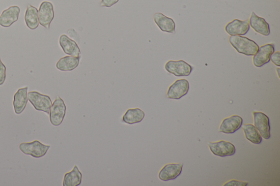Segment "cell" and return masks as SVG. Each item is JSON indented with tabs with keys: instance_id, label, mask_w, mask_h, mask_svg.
Returning <instances> with one entry per match:
<instances>
[{
	"instance_id": "24",
	"label": "cell",
	"mask_w": 280,
	"mask_h": 186,
	"mask_svg": "<svg viewBox=\"0 0 280 186\" xmlns=\"http://www.w3.org/2000/svg\"><path fill=\"white\" fill-rule=\"evenodd\" d=\"M6 68L2 61L0 57V86L3 85L6 81Z\"/></svg>"
},
{
	"instance_id": "22",
	"label": "cell",
	"mask_w": 280,
	"mask_h": 186,
	"mask_svg": "<svg viewBox=\"0 0 280 186\" xmlns=\"http://www.w3.org/2000/svg\"><path fill=\"white\" fill-rule=\"evenodd\" d=\"M25 24L29 28L36 29L39 25L38 10L36 7L29 5L25 14Z\"/></svg>"
},
{
	"instance_id": "1",
	"label": "cell",
	"mask_w": 280,
	"mask_h": 186,
	"mask_svg": "<svg viewBox=\"0 0 280 186\" xmlns=\"http://www.w3.org/2000/svg\"><path fill=\"white\" fill-rule=\"evenodd\" d=\"M229 40L239 53L246 56H254L260 48L254 41L244 36H231Z\"/></svg>"
},
{
	"instance_id": "28",
	"label": "cell",
	"mask_w": 280,
	"mask_h": 186,
	"mask_svg": "<svg viewBox=\"0 0 280 186\" xmlns=\"http://www.w3.org/2000/svg\"><path fill=\"white\" fill-rule=\"evenodd\" d=\"M279 69H277V73H278V77L279 78Z\"/></svg>"
},
{
	"instance_id": "6",
	"label": "cell",
	"mask_w": 280,
	"mask_h": 186,
	"mask_svg": "<svg viewBox=\"0 0 280 186\" xmlns=\"http://www.w3.org/2000/svg\"><path fill=\"white\" fill-rule=\"evenodd\" d=\"M210 151L213 154L220 158L233 156L236 152L235 146L229 141L220 140L217 142L208 143Z\"/></svg>"
},
{
	"instance_id": "23",
	"label": "cell",
	"mask_w": 280,
	"mask_h": 186,
	"mask_svg": "<svg viewBox=\"0 0 280 186\" xmlns=\"http://www.w3.org/2000/svg\"><path fill=\"white\" fill-rule=\"evenodd\" d=\"M246 138L254 144H260L262 141V137L259 131L252 124H246L242 126Z\"/></svg>"
},
{
	"instance_id": "5",
	"label": "cell",
	"mask_w": 280,
	"mask_h": 186,
	"mask_svg": "<svg viewBox=\"0 0 280 186\" xmlns=\"http://www.w3.org/2000/svg\"><path fill=\"white\" fill-rule=\"evenodd\" d=\"M165 69L176 77H188L193 70L192 67L183 60L169 61L165 65Z\"/></svg>"
},
{
	"instance_id": "12",
	"label": "cell",
	"mask_w": 280,
	"mask_h": 186,
	"mask_svg": "<svg viewBox=\"0 0 280 186\" xmlns=\"http://www.w3.org/2000/svg\"><path fill=\"white\" fill-rule=\"evenodd\" d=\"M248 20L234 19L228 23L225 27V30L231 36H244L249 30Z\"/></svg>"
},
{
	"instance_id": "26",
	"label": "cell",
	"mask_w": 280,
	"mask_h": 186,
	"mask_svg": "<svg viewBox=\"0 0 280 186\" xmlns=\"http://www.w3.org/2000/svg\"><path fill=\"white\" fill-rule=\"evenodd\" d=\"M119 2V0H101L100 5L102 7L109 8V7H112Z\"/></svg>"
},
{
	"instance_id": "20",
	"label": "cell",
	"mask_w": 280,
	"mask_h": 186,
	"mask_svg": "<svg viewBox=\"0 0 280 186\" xmlns=\"http://www.w3.org/2000/svg\"><path fill=\"white\" fill-rule=\"evenodd\" d=\"M145 114L139 108H132L127 110L122 117V121L128 125H133L143 121Z\"/></svg>"
},
{
	"instance_id": "7",
	"label": "cell",
	"mask_w": 280,
	"mask_h": 186,
	"mask_svg": "<svg viewBox=\"0 0 280 186\" xmlns=\"http://www.w3.org/2000/svg\"><path fill=\"white\" fill-rule=\"evenodd\" d=\"M189 90V83L187 80H176L168 89L167 98L172 100H180L188 94Z\"/></svg>"
},
{
	"instance_id": "17",
	"label": "cell",
	"mask_w": 280,
	"mask_h": 186,
	"mask_svg": "<svg viewBox=\"0 0 280 186\" xmlns=\"http://www.w3.org/2000/svg\"><path fill=\"white\" fill-rule=\"evenodd\" d=\"M153 19L156 25L163 32L175 34L176 24L172 18H169L161 13L154 14Z\"/></svg>"
},
{
	"instance_id": "2",
	"label": "cell",
	"mask_w": 280,
	"mask_h": 186,
	"mask_svg": "<svg viewBox=\"0 0 280 186\" xmlns=\"http://www.w3.org/2000/svg\"><path fill=\"white\" fill-rule=\"evenodd\" d=\"M50 148V145L43 144L38 140L30 143H22L19 145V149L22 153L35 159L44 157Z\"/></svg>"
},
{
	"instance_id": "8",
	"label": "cell",
	"mask_w": 280,
	"mask_h": 186,
	"mask_svg": "<svg viewBox=\"0 0 280 186\" xmlns=\"http://www.w3.org/2000/svg\"><path fill=\"white\" fill-rule=\"evenodd\" d=\"M275 52L274 44H267L259 48L253 57V63L256 68H261L269 63L270 57Z\"/></svg>"
},
{
	"instance_id": "11",
	"label": "cell",
	"mask_w": 280,
	"mask_h": 186,
	"mask_svg": "<svg viewBox=\"0 0 280 186\" xmlns=\"http://www.w3.org/2000/svg\"><path fill=\"white\" fill-rule=\"evenodd\" d=\"M183 164H168L162 168L158 174L160 180L167 181L176 179L182 173Z\"/></svg>"
},
{
	"instance_id": "9",
	"label": "cell",
	"mask_w": 280,
	"mask_h": 186,
	"mask_svg": "<svg viewBox=\"0 0 280 186\" xmlns=\"http://www.w3.org/2000/svg\"><path fill=\"white\" fill-rule=\"evenodd\" d=\"M39 24L44 27L49 29L54 18V6L48 2L41 3L38 11Z\"/></svg>"
},
{
	"instance_id": "10",
	"label": "cell",
	"mask_w": 280,
	"mask_h": 186,
	"mask_svg": "<svg viewBox=\"0 0 280 186\" xmlns=\"http://www.w3.org/2000/svg\"><path fill=\"white\" fill-rule=\"evenodd\" d=\"M255 128L265 140L270 138V126L268 116L262 112L253 113Z\"/></svg>"
},
{
	"instance_id": "18",
	"label": "cell",
	"mask_w": 280,
	"mask_h": 186,
	"mask_svg": "<svg viewBox=\"0 0 280 186\" xmlns=\"http://www.w3.org/2000/svg\"><path fill=\"white\" fill-rule=\"evenodd\" d=\"M60 44L65 54L75 57L80 56V50L77 43L67 35L61 36Z\"/></svg>"
},
{
	"instance_id": "19",
	"label": "cell",
	"mask_w": 280,
	"mask_h": 186,
	"mask_svg": "<svg viewBox=\"0 0 280 186\" xmlns=\"http://www.w3.org/2000/svg\"><path fill=\"white\" fill-rule=\"evenodd\" d=\"M80 56H65L59 59L56 64V68L61 71H72L76 69L79 65Z\"/></svg>"
},
{
	"instance_id": "3",
	"label": "cell",
	"mask_w": 280,
	"mask_h": 186,
	"mask_svg": "<svg viewBox=\"0 0 280 186\" xmlns=\"http://www.w3.org/2000/svg\"><path fill=\"white\" fill-rule=\"evenodd\" d=\"M27 98L28 101L36 110L49 114L52 102L49 96L41 94L38 91H31L27 93Z\"/></svg>"
},
{
	"instance_id": "25",
	"label": "cell",
	"mask_w": 280,
	"mask_h": 186,
	"mask_svg": "<svg viewBox=\"0 0 280 186\" xmlns=\"http://www.w3.org/2000/svg\"><path fill=\"white\" fill-rule=\"evenodd\" d=\"M279 57H280V52L276 51L275 52V53L274 52V53L272 54L270 57V60L274 65L279 67L280 66Z\"/></svg>"
},
{
	"instance_id": "16",
	"label": "cell",
	"mask_w": 280,
	"mask_h": 186,
	"mask_svg": "<svg viewBox=\"0 0 280 186\" xmlns=\"http://www.w3.org/2000/svg\"><path fill=\"white\" fill-rule=\"evenodd\" d=\"M249 24L257 33L264 36H268L270 34V26L266 20L258 16L254 12L251 13Z\"/></svg>"
},
{
	"instance_id": "13",
	"label": "cell",
	"mask_w": 280,
	"mask_h": 186,
	"mask_svg": "<svg viewBox=\"0 0 280 186\" xmlns=\"http://www.w3.org/2000/svg\"><path fill=\"white\" fill-rule=\"evenodd\" d=\"M28 89V86L20 88L13 96V106L14 113L17 115L22 114L26 107Z\"/></svg>"
},
{
	"instance_id": "14",
	"label": "cell",
	"mask_w": 280,
	"mask_h": 186,
	"mask_svg": "<svg viewBox=\"0 0 280 186\" xmlns=\"http://www.w3.org/2000/svg\"><path fill=\"white\" fill-rule=\"evenodd\" d=\"M20 10L17 6H12L4 10L0 16V26L9 27L19 19Z\"/></svg>"
},
{
	"instance_id": "4",
	"label": "cell",
	"mask_w": 280,
	"mask_h": 186,
	"mask_svg": "<svg viewBox=\"0 0 280 186\" xmlns=\"http://www.w3.org/2000/svg\"><path fill=\"white\" fill-rule=\"evenodd\" d=\"M66 106L65 102L60 96H57L49 112V121L55 127L60 126L64 121L66 115Z\"/></svg>"
},
{
	"instance_id": "15",
	"label": "cell",
	"mask_w": 280,
	"mask_h": 186,
	"mask_svg": "<svg viewBox=\"0 0 280 186\" xmlns=\"http://www.w3.org/2000/svg\"><path fill=\"white\" fill-rule=\"evenodd\" d=\"M243 120L238 115H233L224 119L220 125L219 132L225 134H232L238 131L241 127Z\"/></svg>"
},
{
	"instance_id": "27",
	"label": "cell",
	"mask_w": 280,
	"mask_h": 186,
	"mask_svg": "<svg viewBox=\"0 0 280 186\" xmlns=\"http://www.w3.org/2000/svg\"><path fill=\"white\" fill-rule=\"evenodd\" d=\"M248 185V182H242L238 181L236 180H232L230 182H228L224 184L225 186L226 185H239V186H246Z\"/></svg>"
},
{
	"instance_id": "21",
	"label": "cell",
	"mask_w": 280,
	"mask_h": 186,
	"mask_svg": "<svg viewBox=\"0 0 280 186\" xmlns=\"http://www.w3.org/2000/svg\"><path fill=\"white\" fill-rule=\"evenodd\" d=\"M82 174L75 165L71 172L66 173L64 176L63 186H78L82 183Z\"/></svg>"
}]
</instances>
